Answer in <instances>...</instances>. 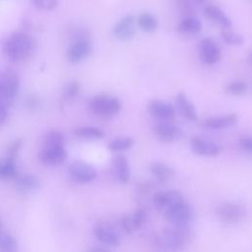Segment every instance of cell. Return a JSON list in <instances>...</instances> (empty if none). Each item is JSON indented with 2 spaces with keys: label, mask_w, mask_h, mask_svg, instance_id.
Segmentation results:
<instances>
[{
  "label": "cell",
  "mask_w": 252,
  "mask_h": 252,
  "mask_svg": "<svg viewBox=\"0 0 252 252\" xmlns=\"http://www.w3.org/2000/svg\"><path fill=\"white\" fill-rule=\"evenodd\" d=\"M192 232L189 226H171L162 228L156 235V243L166 250H179L190 242Z\"/></svg>",
  "instance_id": "6da1fadb"
},
{
  "label": "cell",
  "mask_w": 252,
  "mask_h": 252,
  "mask_svg": "<svg viewBox=\"0 0 252 252\" xmlns=\"http://www.w3.org/2000/svg\"><path fill=\"white\" fill-rule=\"evenodd\" d=\"M32 39L23 32L12 34L5 42L3 50L5 55L12 61H20L27 58L32 49Z\"/></svg>",
  "instance_id": "7a4b0ae2"
},
{
  "label": "cell",
  "mask_w": 252,
  "mask_h": 252,
  "mask_svg": "<svg viewBox=\"0 0 252 252\" xmlns=\"http://www.w3.org/2000/svg\"><path fill=\"white\" fill-rule=\"evenodd\" d=\"M19 90V78L11 70L0 75V102L7 107L11 106L16 99Z\"/></svg>",
  "instance_id": "3957f363"
},
{
  "label": "cell",
  "mask_w": 252,
  "mask_h": 252,
  "mask_svg": "<svg viewBox=\"0 0 252 252\" xmlns=\"http://www.w3.org/2000/svg\"><path fill=\"white\" fill-rule=\"evenodd\" d=\"M217 217L224 222L239 223L247 217V209L244 205L235 202H224L217 206Z\"/></svg>",
  "instance_id": "277c9868"
},
{
  "label": "cell",
  "mask_w": 252,
  "mask_h": 252,
  "mask_svg": "<svg viewBox=\"0 0 252 252\" xmlns=\"http://www.w3.org/2000/svg\"><path fill=\"white\" fill-rule=\"evenodd\" d=\"M90 109L98 115L109 116L120 111L122 105L118 98L108 95H96L89 101Z\"/></svg>",
  "instance_id": "5b68a950"
},
{
  "label": "cell",
  "mask_w": 252,
  "mask_h": 252,
  "mask_svg": "<svg viewBox=\"0 0 252 252\" xmlns=\"http://www.w3.org/2000/svg\"><path fill=\"white\" fill-rule=\"evenodd\" d=\"M164 215L172 226H187L192 220L193 212L191 207L182 201L167 209Z\"/></svg>",
  "instance_id": "8992f818"
},
{
  "label": "cell",
  "mask_w": 252,
  "mask_h": 252,
  "mask_svg": "<svg viewBox=\"0 0 252 252\" xmlns=\"http://www.w3.org/2000/svg\"><path fill=\"white\" fill-rule=\"evenodd\" d=\"M198 53L200 60L205 65H214L220 61L221 53L217 43L210 37H205L199 41Z\"/></svg>",
  "instance_id": "52a82bcc"
},
{
  "label": "cell",
  "mask_w": 252,
  "mask_h": 252,
  "mask_svg": "<svg viewBox=\"0 0 252 252\" xmlns=\"http://www.w3.org/2000/svg\"><path fill=\"white\" fill-rule=\"evenodd\" d=\"M184 201L181 193L176 190L158 191L154 194L152 202L155 209L158 212H165L170 207Z\"/></svg>",
  "instance_id": "ba28073f"
},
{
  "label": "cell",
  "mask_w": 252,
  "mask_h": 252,
  "mask_svg": "<svg viewBox=\"0 0 252 252\" xmlns=\"http://www.w3.org/2000/svg\"><path fill=\"white\" fill-rule=\"evenodd\" d=\"M113 35L121 40H131L136 34V20L132 15H126L121 18L113 27Z\"/></svg>",
  "instance_id": "9c48e42d"
},
{
  "label": "cell",
  "mask_w": 252,
  "mask_h": 252,
  "mask_svg": "<svg viewBox=\"0 0 252 252\" xmlns=\"http://www.w3.org/2000/svg\"><path fill=\"white\" fill-rule=\"evenodd\" d=\"M69 173L71 177L79 183H89L96 177L95 168L84 161H74L71 163Z\"/></svg>",
  "instance_id": "30bf717a"
},
{
  "label": "cell",
  "mask_w": 252,
  "mask_h": 252,
  "mask_svg": "<svg viewBox=\"0 0 252 252\" xmlns=\"http://www.w3.org/2000/svg\"><path fill=\"white\" fill-rule=\"evenodd\" d=\"M147 220V212L143 209H137L131 214L124 215L121 220V227L127 233H133L139 230Z\"/></svg>",
  "instance_id": "8fae6325"
},
{
  "label": "cell",
  "mask_w": 252,
  "mask_h": 252,
  "mask_svg": "<svg viewBox=\"0 0 252 252\" xmlns=\"http://www.w3.org/2000/svg\"><path fill=\"white\" fill-rule=\"evenodd\" d=\"M153 130L157 139L162 143H174L184 137L183 130L172 124H158Z\"/></svg>",
  "instance_id": "7c38bea8"
},
{
  "label": "cell",
  "mask_w": 252,
  "mask_h": 252,
  "mask_svg": "<svg viewBox=\"0 0 252 252\" xmlns=\"http://www.w3.org/2000/svg\"><path fill=\"white\" fill-rule=\"evenodd\" d=\"M190 148L194 154L203 157H216L221 152V147L217 143L199 137L191 139Z\"/></svg>",
  "instance_id": "4fadbf2b"
},
{
  "label": "cell",
  "mask_w": 252,
  "mask_h": 252,
  "mask_svg": "<svg viewBox=\"0 0 252 252\" xmlns=\"http://www.w3.org/2000/svg\"><path fill=\"white\" fill-rule=\"evenodd\" d=\"M93 232L94 237L103 244L109 246H117L120 244L119 233L108 223H98L94 227Z\"/></svg>",
  "instance_id": "5bb4252c"
},
{
  "label": "cell",
  "mask_w": 252,
  "mask_h": 252,
  "mask_svg": "<svg viewBox=\"0 0 252 252\" xmlns=\"http://www.w3.org/2000/svg\"><path fill=\"white\" fill-rule=\"evenodd\" d=\"M111 172L113 177L120 183H127L131 177V169L127 158L122 155H116L112 159Z\"/></svg>",
  "instance_id": "9a60e30c"
},
{
  "label": "cell",
  "mask_w": 252,
  "mask_h": 252,
  "mask_svg": "<svg viewBox=\"0 0 252 252\" xmlns=\"http://www.w3.org/2000/svg\"><path fill=\"white\" fill-rule=\"evenodd\" d=\"M67 157L68 155L64 147L43 148L38 155V158L40 162L46 165L61 164L67 159Z\"/></svg>",
  "instance_id": "2e32d148"
},
{
  "label": "cell",
  "mask_w": 252,
  "mask_h": 252,
  "mask_svg": "<svg viewBox=\"0 0 252 252\" xmlns=\"http://www.w3.org/2000/svg\"><path fill=\"white\" fill-rule=\"evenodd\" d=\"M92 52V44L89 39L73 42L67 51V58L71 63H79L86 59Z\"/></svg>",
  "instance_id": "e0dca14e"
},
{
  "label": "cell",
  "mask_w": 252,
  "mask_h": 252,
  "mask_svg": "<svg viewBox=\"0 0 252 252\" xmlns=\"http://www.w3.org/2000/svg\"><path fill=\"white\" fill-rule=\"evenodd\" d=\"M148 111L152 116L158 119L170 120L175 116L174 106L158 99H154L149 102Z\"/></svg>",
  "instance_id": "ac0fdd59"
},
{
  "label": "cell",
  "mask_w": 252,
  "mask_h": 252,
  "mask_svg": "<svg viewBox=\"0 0 252 252\" xmlns=\"http://www.w3.org/2000/svg\"><path fill=\"white\" fill-rule=\"evenodd\" d=\"M238 121V116L235 113L226 115L206 118L202 121V126L211 130H221L235 125Z\"/></svg>",
  "instance_id": "d6986e66"
},
{
  "label": "cell",
  "mask_w": 252,
  "mask_h": 252,
  "mask_svg": "<svg viewBox=\"0 0 252 252\" xmlns=\"http://www.w3.org/2000/svg\"><path fill=\"white\" fill-rule=\"evenodd\" d=\"M175 105L180 114L187 120L195 122L198 120V112L194 104L187 98V95L179 92L175 96Z\"/></svg>",
  "instance_id": "ffe728a7"
},
{
  "label": "cell",
  "mask_w": 252,
  "mask_h": 252,
  "mask_svg": "<svg viewBox=\"0 0 252 252\" xmlns=\"http://www.w3.org/2000/svg\"><path fill=\"white\" fill-rule=\"evenodd\" d=\"M39 179L33 174H24L18 176L15 180V187L21 193H30L39 188Z\"/></svg>",
  "instance_id": "44dd1931"
},
{
  "label": "cell",
  "mask_w": 252,
  "mask_h": 252,
  "mask_svg": "<svg viewBox=\"0 0 252 252\" xmlns=\"http://www.w3.org/2000/svg\"><path fill=\"white\" fill-rule=\"evenodd\" d=\"M150 172L159 182L169 181L174 175V170L168 164L160 161L151 163Z\"/></svg>",
  "instance_id": "7402d4cb"
},
{
  "label": "cell",
  "mask_w": 252,
  "mask_h": 252,
  "mask_svg": "<svg viewBox=\"0 0 252 252\" xmlns=\"http://www.w3.org/2000/svg\"><path fill=\"white\" fill-rule=\"evenodd\" d=\"M206 16L214 23L221 26L222 28H230L232 23L228 16L219 7L214 5H208L204 10Z\"/></svg>",
  "instance_id": "603a6c76"
},
{
  "label": "cell",
  "mask_w": 252,
  "mask_h": 252,
  "mask_svg": "<svg viewBox=\"0 0 252 252\" xmlns=\"http://www.w3.org/2000/svg\"><path fill=\"white\" fill-rule=\"evenodd\" d=\"M178 31L183 33L196 34L199 33L202 30L201 21L195 16H187L178 24Z\"/></svg>",
  "instance_id": "cb8c5ba5"
},
{
  "label": "cell",
  "mask_w": 252,
  "mask_h": 252,
  "mask_svg": "<svg viewBox=\"0 0 252 252\" xmlns=\"http://www.w3.org/2000/svg\"><path fill=\"white\" fill-rule=\"evenodd\" d=\"M137 25L145 32H154L158 27V21L151 13H142L138 17Z\"/></svg>",
  "instance_id": "d4e9b609"
},
{
  "label": "cell",
  "mask_w": 252,
  "mask_h": 252,
  "mask_svg": "<svg viewBox=\"0 0 252 252\" xmlns=\"http://www.w3.org/2000/svg\"><path fill=\"white\" fill-rule=\"evenodd\" d=\"M74 135L80 139L85 140H99L104 137V133L102 130L96 127H80L74 130Z\"/></svg>",
  "instance_id": "484cf974"
},
{
  "label": "cell",
  "mask_w": 252,
  "mask_h": 252,
  "mask_svg": "<svg viewBox=\"0 0 252 252\" xmlns=\"http://www.w3.org/2000/svg\"><path fill=\"white\" fill-rule=\"evenodd\" d=\"M18 242L9 232L0 231V252H16Z\"/></svg>",
  "instance_id": "4316f807"
},
{
  "label": "cell",
  "mask_w": 252,
  "mask_h": 252,
  "mask_svg": "<svg viewBox=\"0 0 252 252\" xmlns=\"http://www.w3.org/2000/svg\"><path fill=\"white\" fill-rule=\"evenodd\" d=\"M135 141L131 137H124V138H117L110 141L107 145V148L111 152H123L129 150L133 147Z\"/></svg>",
  "instance_id": "83f0119b"
},
{
  "label": "cell",
  "mask_w": 252,
  "mask_h": 252,
  "mask_svg": "<svg viewBox=\"0 0 252 252\" xmlns=\"http://www.w3.org/2000/svg\"><path fill=\"white\" fill-rule=\"evenodd\" d=\"M64 147V136L58 131H49L43 138V148Z\"/></svg>",
  "instance_id": "f1b7e54d"
},
{
  "label": "cell",
  "mask_w": 252,
  "mask_h": 252,
  "mask_svg": "<svg viewBox=\"0 0 252 252\" xmlns=\"http://www.w3.org/2000/svg\"><path fill=\"white\" fill-rule=\"evenodd\" d=\"M17 176L16 160L7 158L5 162H2L0 167V177L2 178H13Z\"/></svg>",
  "instance_id": "f546056e"
},
{
  "label": "cell",
  "mask_w": 252,
  "mask_h": 252,
  "mask_svg": "<svg viewBox=\"0 0 252 252\" xmlns=\"http://www.w3.org/2000/svg\"><path fill=\"white\" fill-rule=\"evenodd\" d=\"M247 84L244 81H232L225 86V92L232 95H242L247 92Z\"/></svg>",
  "instance_id": "4dcf8cb0"
},
{
  "label": "cell",
  "mask_w": 252,
  "mask_h": 252,
  "mask_svg": "<svg viewBox=\"0 0 252 252\" xmlns=\"http://www.w3.org/2000/svg\"><path fill=\"white\" fill-rule=\"evenodd\" d=\"M221 38L230 45H241L244 42V38L241 34L226 30L221 32Z\"/></svg>",
  "instance_id": "1f68e13d"
},
{
  "label": "cell",
  "mask_w": 252,
  "mask_h": 252,
  "mask_svg": "<svg viewBox=\"0 0 252 252\" xmlns=\"http://www.w3.org/2000/svg\"><path fill=\"white\" fill-rule=\"evenodd\" d=\"M80 92V85L78 82H70L64 89V98L70 100L74 98Z\"/></svg>",
  "instance_id": "d6a6232c"
},
{
  "label": "cell",
  "mask_w": 252,
  "mask_h": 252,
  "mask_svg": "<svg viewBox=\"0 0 252 252\" xmlns=\"http://www.w3.org/2000/svg\"><path fill=\"white\" fill-rule=\"evenodd\" d=\"M58 0H32L34 7L43 11H51L57 5Z\"/></svg>",
  "instance_id": "836d02e7"
},
{
  "label": "cell",
  "mask_w": 252,
  "mask_h": 252,
  "mask_svg": "<svg viewBox=\"0 0 252 252\" xmlns=\"http://www.w3.org/2000/svg\"><path fill=\"white\" fill-rule=\"evenodd\" d=\"M21 146H22V141L21 140H17L15 142H13L9 146L7 158H11V159H15L16 160V158H17L18 153H19V151L21 149Z\"/></svg>",
  "instance_id": "e575fe53"
},
{
  "label": "cell",
  "mask_w": 252,
  "mask_h": 252,
  "mask_svg": "<svg viewBox=\"0 0 252 252\" xmlns=\"http://www.w3.org/2000/svg\"><path fill=\"white\" fill-rule=\"evenodd\" d=\"M238 146L243 152L252 155V137L240 139L238 142Z\"/></svg>",
  "instance_id": "d590c367"
},
{
  "label": "cell",
  "mask_w": 252,
  "mask_h": 252,
  "mask_svg": "<svg viewBox=\"0 0 252 252\" xmlns=\"http://www.w3.org/2000/svg\"><path fill=\"white\" fill-rule=\"evenodd\" d=\"M26 104H27V107H29L30 109H34V108H37L39 106V100L37 97H29L26 101Z\"/></svg>",
  "instance_id": "8d00e7d4"
},
{
  "label": "cell",
  "mask_w": 252,
  "mask_h": 252,
  "mask_svg": "<svg viewBox=\"0 0 252 252\" xmlns=\"http://www.w3.org/2000/svg\"><path fill=\"white\" fill-rule=\"evenodd\" d=\"M8 116V107L4 105L2 102H0V124L5 122Z\"/></svg>",
  "instance_id": "74e56055"
},
{
  "label": "cell",
  "mask_w": 252,
  "mask_h": 252,
  "mask_svg": "<svg viewBox=\"0 0 252 252\" xmlns=\"http://www.w3.org/2000/svg\"><path fill=\"white\" fill-rule=\"evenodd\" d=\"M90 252H110V251L107 250L106 248H103V247H94Z\"/></svg>",
  "instance_id": "f35d334b"
},
{
  "label": "cell",
  "mask_w": 252,
  "mask_h": 252,
  "mask_svg": "<svg viewBox=\"0 0 252 252\" xmlns=\"http://www.w3.org/2000/svg\"><path fill=\"white\" fill-rule=\"evenodd\" d=\"M249 61H250V63L252 64V52H251V54H250V56H249Z\"/></svg>",
  "instance_id": "ab89813d"
},
{
  "label": "cell",
  "mask_w": 252,
  "mask_h": 252,
  "mask_svg": "<svg viewBox=\"0 0 252 252\" xmlns=\"http://www.w3.org/2000/svg\"><path fill=\"white\" fill-rule=\"evenodd\" d=\"M197 1H199V2H205L206 0H197Z\"/></svg>",
  "instance_id": "60d3db41"
},
{
  "label": "cell",
  "mask_w": 252,
  "mask_h": 252,
  "mask_svg": "<svg viewBox=\"0 0 252 252\" xmlns=\"http://www.w3.org/2000/svg\"><path fill=\"white\" fill-rule=\"evenodd\" d=\"M1 226H2V223H1V220H0V228H1Z\"/></svg>",
  "instance_id": "b9f144b4"
},
{
  "label": "cell",
  "mask_w": 252,
  "mask_h": 252,
  "mask_svg": "<svg viewBox=\"0 0 252 252\" xmlns=\"http://www.w3.org/2000/svg\"><path fill=\"white\" fill-rule=\"evenodd\" d=\"M1 164H2V162H1V161H0V167H1Z\"/></svg>",
  "instance_id": "7bdbcfd3"
}]
</instances>
